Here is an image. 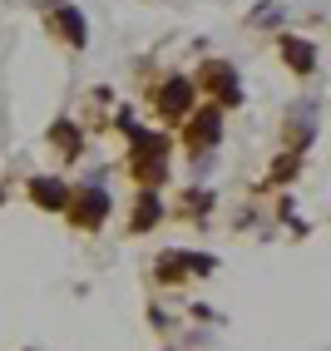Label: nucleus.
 <instances>
[{
  "label": "nucleus",
  "instance_id": "obj_1",
  "mask_svg": "<svg viewBox=\"0 0 331 351\" xmlns=\"http://www.w3.org/2000/svg\"><path fill=\"white\" fill-rule=\"evenodd\" d=\"M218 138V109H203L198 124H188V144H212Z\"/></svg>",
  "mask_w": 331,
  "mask_h": 351
},
{
  "label": "nucleus",
  "instance_id": "obj_2",
  "mask_svg": "<svg viewBox=\"0 0 331 351\" xmlns=\"http://www.w3.org/2000/svg\"><path fill=\"white\" fill-rule=\"evenodd\" d=\"M69 213H75L79 223H99V213H104V193H99V189H89L75 208H69Z\"/></svg>",
  "mask_w": 331,
  "mask_h": 351
},
{
  "label": "nucleus",
  "instance_id": "obj_3",
  "mask_svg": "<svg viewBox=\"0 0 331 351\" xmlns=\"http://www.w3.org/2000/svg\"><path fill=\"white\" fill-rule=\"evenodd\" d=\"M188 89H193L188 80H173L169 89H163V109H169V114H178V109L188 104Z\"/></svg>",
  "mask_w": 331,
  "mask_h": 351
},
{
  "label": "nucleus",
  "instance_id": "obj_4",
  "mask_svg": "<svg viewBox=\"0 0 331 351\" xmlns=\"http://www.w3.org/2000/svg\"><path fill=\"white\" fill-rule=\"evenodd\" d=\"M282 50H287V60H292L297 69H312V60H317L312 45H297V40H282Z\"/></svg>",
  "mask_w": 331,
  "mask_h": 351
},
{
  "label": "nucleus",
  "instance_id": "obj_5",
  "mask_svg": "<svg viewBox=\"0 0 331 351\" xmlns=\"http://www.w3.org/2000/svg\"><path fill=\"white\" fill-rule=\"evenodd\" d=\"M60 30H64V40H75V45H84V20H79L75 10H64V15H60Z\"/></svg>",
  "mask_w": 331,
  "mask_h": 351
},
{
  "label": "nucleus",
  "instance_id": "obj_6",
  "mask_svg": "<svg viewBox=\"0 0 331 351\" xmlns=\"http://www.w3.org/2000/svg\"><path fill=\"white\" fill-rule=\"evenodd\" d=\"M35 193H40L45 208H60V193H64V189H60V183H50V178H40V183H35Z\"/></svg>",
  "mask_w": 331,
  "mask_h": 351
}]
</instances>
